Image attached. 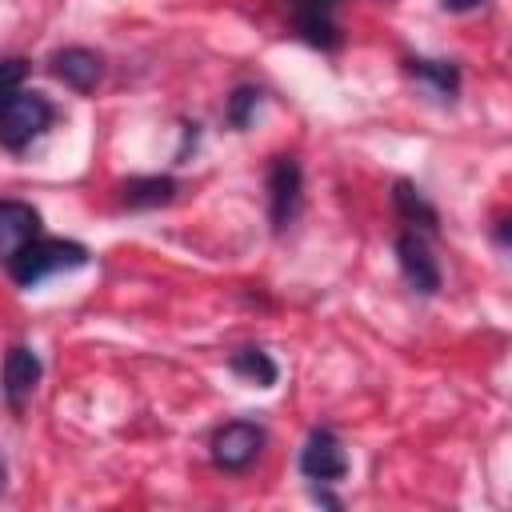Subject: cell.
<instances>
[{"instance_id":"6da1fadb","label":"cell","mask_w":512,"mask_h":512,"mask_svg":"<svg viewBox=\"0 0 512 512\" xmlns=\"http://www.w3.org/2000/svg\"><path fill=\"white\" fill-rule=\"evenodd\" d=\"M84 264H88V248H84V244L64 240V236H32L4 268H8L12 284L36 288L40 280H48V276H56V272L84 268Z\"/></svg>"},{"instance_id":"7a4b0ae2","label":"cell","mask_w":512,"mask_h":512,"mask_svg":"<svg viewBox=\"0 0 512 512\" xmlns=\"http://www.w3.org/2000/svg\"><path fill=\"white\" fill-rule=\"evenodd\" d=\"M56 120V108L44 92L16 88L0 100V144L8 152H24L32 140H40Z\"/></svg>"},{"instance_id":"3957f363","label":"cell","mask_w":512,"mask_h":512,"mask_svg":"<svg viewBox=\"0 0 512 512\" xmlns=\"http://www.w3.org/2000/svg\"><path fill=\"white\" fill-rule=\"evenodd\" d=\"M264 428L256 424V420H228V424H220L216 432H212V444H208V452H212V464L216 468H224V472H244V468H252L256 464V456L264 452Z\"/></svg>"},{"instance_id":"277c9868","label":"cell","mask_w":512,"mask_h":512,"mask_svg":"<svg viewBox=\"0 0 512 512\" xmlns=\"http://www.w3.org/2000/svg\"><path fill=\"white\" fill-rule=\"evenodd\" d=\"M300 200H304L300 160L296 156H272V164H268V216H272L276 232H284L296 220Z\"/></svg>"},{"instance_id":"5b68a950","label":"cell","mask_w":512,"mask_h":512,"mask_svg":"<svg viewBox=\"0 0 512 512\" xmlns=\"http://www.w3.org/2000/svg\"><path fill=\"white\" fill-rule=\"evenodd\" d=\"M300 472L316 484H336L348 476V448L332 428H312L300 448Z\"/></svg>"},{"instance_id":"8992f818","label":"cell","mask_w":512,"mask_h":512,"mask_svg":"<svg viewBox=\"0 0 512 512\" xmlns=\"http://www.w3.org/2000/svg\"><path fill=\"white\" fill-rule=\"evenodd\" d=\"M280 4L300 40H308L312 48H340V24H336L340 0H280Z\"/></svg>"},{"instance_id":"52a82bcc","label":"cell","mask_w":512,"mask_h":512,"mask_svg":"<svg viewBox=\"0 0 512 512\" xmlns=\"http://www.w3.org/2000/svg\"><path fill=\"white\" fill-rule=\"evenodd\" d=\"M396 264H400V272H404V280H408L412 292L432 296L440 288V264H436L428 240L416 228H408V232L396 236Z\"/></svg>"},{"instance_id":"ba28073f","label":"cell","mask_w":512,"mask_h":512,"mask_svg":"<svg viewBox=\"0 0 512 512\" xmlns=\"http://www.w3.org/2000/svg\"><path fill=\"white\" fill-rule=\"evenodd\" d=\"M40 372H44V364H40V356H36L32 348L12 344V348L4 352L0 384H4V400H8L12 412H24V404L32 400V392H36V384H40Z\"/></svg>"},{"instance_id":"9c48e42d","label":"cell","mask_w":512,"mask_h":512,"mask_svg":"<svg viewBox=\"0 0 512 512\" xmlns=\"http://www.w3.org/2000/svg\"><path fill=\"white\" fill-rule=\"evenodd\" d=\"M48 68H52V76L64 80L68 88H76V92H92V88L100 84V76H104V56L92 52V48L72 44V48L52 52Z\"/></svg>"},{"instance_id":"30bf717a","label":"cell","mask_w":512,"mask_h":512,"mask_svg":"<svg viewBox=\"0 0 512 512\" xmlns=\"http://www.w3.org/2000/svg\"><path fill=\"white\" fill-rule=\"evenodd\" d=\"M32 236H40V212L24 200H0V264H8Z\"/></svg>"},{"instance_id":"8fae6325","label":"cell","mask_w":512,"mask_h":512,"mask_svg":"<svg viewBox=\"0 0 512 512\" xmlns=\"http://www.w3.org/2000/svg\"><path fill=\"white\" fill-rule=\"evenodd\" d=\"M172 196H176L172 176H132L120 184V200L128 208H160V204H172Z\"/></svg>"},{"instance_id":"7c38bea8","label":"cell","mask_w":512,"mask_h":512,"mask_svg":"<svg viewBox=\"0 0 512 512\" xmlns=\"http://www.w3.org/2000/svg\"><path fill=\"white\" fill-rule=\"evenodd\" d=\"M228 368H232L236 376H244V380L260 384V388H272V384H276V376H280L276 360H272L264 348H240V352H232Z\"/></svg>"},{"instance_id":"4fadbf2b","label":"cell","mask_w":512,"mask_h":512,"mask_svg":"<svg viewBox=\"0 0 512 512\" xmlns=\"http://www.w3.org/2000/svg\"><path fill=\"white\" fill-rule=\"evenodd\" d=\"M408 72L416 76V80H424V84H432L440 96H456V88H460V72H456V64L452 60H428V56H412L408 60Z\"/></svg>"},{"instance_id":"5bb4252c","label":"cell","mask_w":512,"mask_h":512,"mask_svg":"<svg viewBox=\"0 0 512 512\" xmlns=\"http://www.w3.org/2000/svg\"><path fill=\"white\" fill-rule=\"evenodd\" d=\"M392 196H396L400 216H404L412 228H416V224H420V228H436L440 216H436V208L424 200V192H420L412 180H396V192H392Z\"/></svg>"},{"instance_id":"9a60e30c","label":"cell","mask_w":512,"mask_h":512,"mask_svg":"<svg viewBox=\"0 0 512 512\" xmlns=\"http://www.w3.org/2000/svg\"><path fill=\"white\" fill-rule=\"evenodd\" d=\"M256 104H260V88L240 84V88L228 96V124H232V128H248V116H252Z\"/></svg>"},{"instance_id":"2e32d148","label":"cell","mask_w":512,"mask_h":512,"mask_svg":"<svg viewBox=\"0 0 512 512\" xmlns=\"http://www.w3.org/2000/svg\"><path fill=\"white\" fill-rule=\"evenodd\" d=\"M24 76H28V64H24V60H16V56H12V60H0V100H4L8 92H16Z\"/></svg>"},{"instance_id":"e0dca14e","label":"cell","mask_w":512,"mask_h":512,"mask_svg":"<svg viewBox=\"0 0 512 512\" xmlns=\"http://www.w3.org/2000/svg\"><path fill=\"white\" fill-rule=\"evenodd\" d=\"M484 0H444V8H452V12H468V8H480Z\"/></svg>"},{"instance_id":"ac0fdd59","label":"cell","mask_w":512,"mask_h":512,"mask_svg":"<svg viewBox=\"0 0 512 512\" xmlns=\"http://www.w3.org/2000/svg\"><path fill=\"white\" fill-rule=\"evenodd\" d=\"M4 484H8V468H4V460H0V492H4Z\"/></svg>"}]
</instances>
